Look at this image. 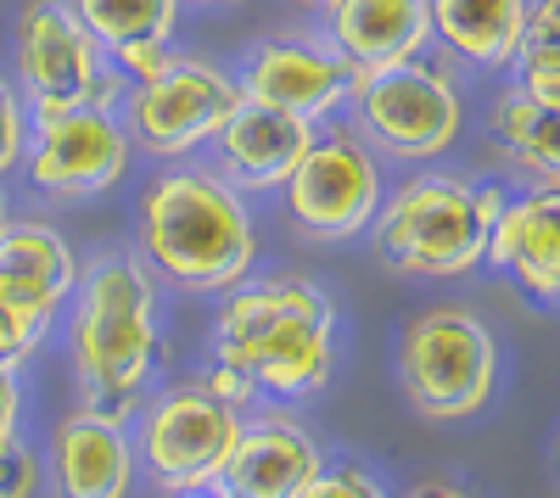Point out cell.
<instances>
[{
	"label": "cell",
	"instance_id": "obj_5",
	"mask_svg": "<svg viewBox=\"0 0 560 498\" xmlns=\"http://www.w3.org/2000/svg\"><path fill=\"white\" fill-rule=\"evenodd\" d=\"M353 134L387 163H438L465 129L459 73L432 57H409L353 79Z\"/></svg>",
	"mask_w": 560,
	"mask_h": 498
},
{
	"label": "cell",
	"instance_id": "obj_25",
	"mask_svg": "<svg viewBox=\"0 0 560 498\" xmlns=\"http://www.w3.org/2000/svg\"><path fill=\"white\" fill-rule=\"evenodd\" d=\"M23 146H28V107H23V96H18V84L0 79V186L18 174Z\"/></svg>",
	"mask_w": 560,
	"mask_h": 498
},
{
	"label": "cell",
	"instance_id": "obj_26",
	"mask_svg": "<svg viewBox=\"0 0 560 498\" xmlns=\"http://www.w3.org/2000/svg\"><path fill=\"white\" fill-rule=\"evenodd\" d=\"M0 498H39V454L23 437L0 442Z\"/></svg>",
	"mask_w": 560,
	"mask_h": 498
},
{
	"label": "cell",
	"instance_id": "obj_15",
	"mask_svg": "<svg viewBox=\"0 0 560 498\" xmlns=\"http://www.w3.org/2000/svg\"><path fill=\"white\" fill-rule=\"evenodd\" d=\"M504 281H516L522 297L555 308L560 303V191L527 186L522 197H504L499 218L488 224V252Z\"/></svg>",
	"mask_w": 560,
	"mask_h": 498
},
{
	"label": "cell",
	"instance_id": "obj_27",
	"mask_svg": "<svg viewBox=\"0 0 560 498\" xmlns=\"http://www.w3.org/2000/svg\"><path fill=\"white\" fill-rule=\"evenodd\" d=\"M168 62H174V45H118V51H107V68H113L124 84H147V79H158Z\"/></svg>",
	"mask_w": 560,
	"mask_h": 498
},
{
	"label": "cell",
	"instance_id": "obj_32",
	"mask_svg": "<svg viewBox=\"0 0 560 498\" xmlns=\"http://www.w3.org/2000/svg\"><path fill=\"white\" fill-rule=\"evenodd\" d=\"M12 218H18V213H12V191H7V186H0V230H7V224H12Z\"/></svg>",
	"mask_w": 560,
	"mask_h": 498
},
{
	"label": "cell",
	"instance_id": "obj_14",
	"mask_svg": "<svg viewBox=\"0 0 560 498\" xmlns=\"http://www.w3.org/2000/svg\"><path fill=\"white\" fill-rule=\"evenodd\" d=\"M308 141H314V123L242 96V107L230 112L224 129L213 134L208 163L242 197H275L280 186H287V174L298 168V157L308 152Z\"/></svg>",
	"mask_w": 560,
	"mask_h": 498
},
{
	"label": "cell",
	"instance_id": "obj_33",
	"mask_svg": "<svg viewBox=\"0 0 560 498\" xmlns=\"http://www.w3.org/2000/svg\"><path fill=\"white\" fill-rule=\"evenodd\" d=\"M298 7H308V12H319V17H325V12L337 7V0H298Z\"/></svg>",
	"mask_w": 560,
	"mask_h": 498
},
{
	"label": "cell",
	"instance_id": "obj_22",
	"mask_svg": "<svg viewBox=\"0 0 560 498\" xmlns=\"http://www.w3.org/2000/svg\"><path fill=\"white\" fill-rule=\"evenodd\" d=\"M510 68H516V90H527L544 107H560V0H527Z\"/></svg>",
	"mask_w": 560,
	"mask_h": 498
},
{
	"label": "cell",
	"instance_id": "obj_19",
	"mask_svg": "<svg viewBox=\"0 0 560 498\" xmlns=\"http://www.w3.org/2000/svg\"><path fill=\"white\" fill-rule=\"evenodd\" d=\"M79 263L84 258L68 247V236L45 218H12L0 230V281L28 286L51 308H68V297L79 286Z\"/></svg>",
	"mask_w": 560,
	"mask_h": 498
},
{
	"label": "cell",
	"instance_id": "obj_13",
	"mask_svg": "<svg viewBox=\"0 0 560 498\" xmlns=\"http://www.w3.org/2000/svg\"><path fill=\"white\" fill-rule=\"evenodd\" d=\"M319 465H325V448L314 442V431L287 410H264V415H242V437L213 487L230 498H303Z\"/></svg>",
	"mask_w": 560,
	"mask_h": 498
},
{
	"label": "cell",
	"instance_id": "obj_16",
	"mask_svg": "<svg viewBox=\"0 0 560 498\" xmlns=\"http://www.w3.org/2000/svg\"><path fill=\"white\" fill-rule=\"evenodd\" d=\"M39 482L51 487V498H129L135 487L129 426L96 410H73L45 442Z\"/></svg>",
	"mask_w": 560,
	"mask_h": 498
},
{
	"label": "cell",
	"instance_id": "obj_20",
	"mask_svg": "<svg viewBox=\"0 0 560 498\" xmlns=\"http://www.w3.org/2000/svg\"><path fill=\"white\" fill-rule=\"evenodd\" d=\"M555 112L533 102L527 90L510 84L493 102V141L510 157V168H522L527 186H560V146H555Z\"/></svg>",
	"mask_w": 560,
	"mask_h": 498
},
{
	"label": "cell",
	"instance_id": "obj_34",
	"mask_svg": "<svg viewBox=\"0 0 560 498\" xmlns=\"http://www.w3.org/2000/svg\"><path fill=\"white\" fill-rule=\"evenodd\" d=\"M185 7H230V0H185Z\"/></svg>",
	"mask_w": 560,
	"mask_h": 498
},
{
	"label": "cell",
	"instance_id": "obj_12",
	"mask_svg": "<svg viewBox=\"0 0 560 498\" xmlns=\"http://www.w3.org/2000/svg\"><path fill=\"white\" fill-rule=\"evenodd\" d=\"M236 84H242L247 102L280 107V112H292V118L319 129L337 112H348L353 68L331 51V45H319L308 34H264L242 57Z\"/></svg>",
	"mask_w": 560,
	"mask_h": 498
},
{
	"label": "cell",
	"instance_id": "obj_31",
	"mask_svg": "<svg viewBox=\"0 0 560 498\" xmlns=\"http://www.w3.org/2000/svg\"><path fill=\"white\" fill-rule=\"evenodd\" d=\"M163 498H230V493H219V487H185V493H163Z\"/></svg>",
	"mask_w": 560,
	"mask_h": 498
},
{
	"label": "cell",
	"instance_id": "obj_1",
	"mask_svg": "<svg viewBox=\"0 0 560 498\" xmlns=\"http://www.w3.org/2000/svg\"><path fill=\"white\" fill-rule=\"evenodd\" d=\"M68 353L84 410L129 426L168 358L158 275L135 247H107L79 263V286L68 297Z\"/></svg>",
	"mask_w": 560,
	"mask_h": 498
},
{
	"label": "cell",
	"instance_id": "obj_4",
	"mask_svg": "<svg viewBox=\"0 0 560 498\" xmlns=\"http://www.w3.org/2000/svg\"><path fill=\"white\" fill-rule=\"evenodd\" d=\"M370 241L382 263L415 281H465L482 269L488 218L471 202V179L459 174H415L382 197L370 218Z\"/></svg>",
	"mask_w": 560,
	"mask_h": 498
},
{
	"label": "cell",
	"instance_id": "obj_18",
	"mask_svg": "<svg viewBox=\"0 0 560 498\" xmlns=\"http://www.w3.org/2000/svg\"><path fill=\"white\" fill-rule=\"evenodd\" d=\"M427 12H432V45H443L454 62L504 73L527 23V0H427Z\"/></svg>",
	"mask_w": 560,
	"mask_h": 498
},
{
	"label": "cell",
	"instance_id": "obj_6",
	"mask_svg": "<svg viewBox=\"0 0 560 498\" xmlns=\"http://www.w3.org/2000/svg\"><path fill=\"white\" fill-rule=\"evenodd\" d=\"M398 381L415 415L427 420H471L493 403L499 387V342L471 308H427L404 325Z\"/></svg>",
	"mask_w": 560,
	"mask_h": 498
},
{
	"label": "cell",
	"instance_id": "obj_21",
	"mask_svg": "<svg viewBox=\"0 0 560 498\" xmlns=\"http://www.w3.org/2000/svg\"><path fill=\"white\" fill-rule=\"evenodd\" d=\"M68 12L102 51H118V45H174L185 0H68Z\"/></svg>",
	"mask_w": 560,
	"mask_h": 498
},
{
	"label": "cell",
	"instance_id": "obj_28",
	"mask_svg": "<svg viewBox=\"0 0 560 498\" xmlns=\"http://www.w3.org/2000/svg\"><path fill=\"white\" fill-rule=\"evenodd\" d=\"M202 387L219 398V403H230V410H253L258 403V381L247 376V370H236V365H219V358H208V370H202Z\"/></svg>",
	"mask_w": 560,
	"mask_h": 498
},
{
	"label": "cell",
	"instance_id": "obj_10",
	"mask_svg": "<svg viewBox=\"0 0 560 498\" xmlns=\"http://www.w3.org/2000/svg\"><path fill=\"white\" fill-rule=\"evenodd\" d=\"M287 202L292 230L308 241H353L370 230L382 197H387V174L382 157L370 152L348 123H319L308 152L287 174V186L275 191Z\"/></svg>",
	"mask_w": 560,
	"mask_h": 498
},
{
	"label": "cell",
	"instance_id": "obj_7",
	"mask_svg": "<svg viewBox=\"0 0 560 498\" xmlns=\"http://www.w3.org/2000/svg\"><path fill=\"white\" fill-rule=\"evenodd\" d=\"M236 437H242V410L219 403L202 381H174L140 398L129 448L135 471L163 498L185 487H213Z\"/></svg>",
	"mask_w": 560,
	"mask_h": 498
},
{
	"label": "cell",
	"instance_id": "obj_23",
	"mask_svg": "<svg viewBox=\"0 0 560 498\" xmlns=\"http://www.w3.org/2000/svg\"><path fill=\"white\" fill-rule=\"evenodd\" d=\"M57 313L45 297H34L18 281H0V365H28V358L45 347V336L57 331Z\"/></svg>",
	"mask_w": 560,
	"mask_h": 498
},
{
	"label": "cell",
	"instance_id": "obj_3",
	"mask_svg": "<svg viewBox=\"0 0 560 498\" xmlns=\"http://www.w3.org/2000/svg\"><path fill=\"white\" fill-rule=\"evenodd\" d=\"M213 358L236 365L269 398H314L337 370V303L303 275L236 281L219 292Z\"/></svg>",
	"mask_w": 560,
	"mask_h": 498
},
{
	"label": "cell",
	"instance_id": "obj_9",
	"mask_svg": "<svg viewBox=\"0 0 560 498\" xmlns=\"http://www.w3.org/2000/svg\"><path fill=\"white\" fill-rule=\"evenodd\" d=\"M12 84L28 118L73 107H118L124 79L107 68V51L68 12V0H28L12 28Z\"/></svg>",
	"mask_w": 560,
	"mask_h": 498
},
{
	"label": "cell",
	"instance_id": "obj_11",
	"mask_svg": "<svg viewBox=\"0 0 560 498\" xmlns=\"http://www.w3.org/2000/svg\"><path fill=\"white\" fill-rule=\"evenodd\" d=\"M129 134L118 123V107H73L28 118V146L18 174L45 202H96L129 174Z\"/></svg>",
	"mask_w": 560,
	"mask_h": 498
},
{
	"label": "cell",
	"instance_id": "obj_2",
	"mask_svg": "<svg viewBox=\"0 0 560 498\" xmlns=\"http://www.w3.org/2000/svg\"><path fill=\"white\" fill-rule=\"evenodd\" d=\"M135 252L158 281L191 297H219L258 263V224L247 197L230 179L185 157L147 179L135 208Z\"/></svg>",
	"mask_w": 560,
	"mask_h": 498
},
{
	"label": "cell",
	"instance_id": "obj_29",
	"mask_svg": "<svg viewBox=\"0 0 560 498\" xmlns=\"http://www.w3.org/2000/svg\"><path fill=\"white\" fill-rule=\"evenodd\" d=\"M23 431V376L18 365H0V442Z\"/></svg>",
	"mask_w": 560,
	"mask_h": 498
},
{
	"label": "cell",
	"instance_id": "obj_24",
	"mask_svg": "<svg viewBox=\"0 0 560 498\" xmlns=\"http://www.w3.org/2000/svg\"><path fill=\"white\" fill-rule=\"evenodd\" d=\"M303 498H393L387 493V482L376 476V471H364L359 460H325L319 465V476L303 487Z\"/></svg>",
	"mask_w": 560,
	"mask_h": 498
},
{
	"label": "cell",
	"instance_id": "obj_30",
	"mask_svg": "<svg viewBox=\"0 0 560 498\" xmlns=\"http://www.w3.org/2000/svg\"><path fill=\"white\" fill-rule=\"evenodd\" d=\"M404 498H471V493L454 487V482H420V487H409Z\"/></svg>",
	"mask_w": 560,
	"mask_h": 498
},
{
	"label": "cell",
	"instance_id": "obj_17",
	"mask_svg": "<svg viewBox=\"0 0 560 498\" xmlns=\"http://www.w3.org/2000/svg\"><path fill=\"white\" fill-rule=\"evenodd\" d=\"M325 45L359 73H376L432 51L427 0H337L325 12Z\"/></svg>",
	"mask_w": 560,
	"mask_h": 498
},
{
	"label": "cell",
	"instance_id": "obj_8",
	"mask_svg": "<svg viewBox=\"0 0 560 498\" xmlns=\"http://www.w3.org/2000/svg\"><path fill=\"white\" fill-rule=\"evenodd\" d=\"M242 107V84L230 68L174 51V62L147 79V84H124L118 96V123L129 134V146H140L158 163H185L202 157L213 146V134L224 118Z\"/></svg>",
	"mask_w": 560,
	"mask_h": 498
}]
</instances>
